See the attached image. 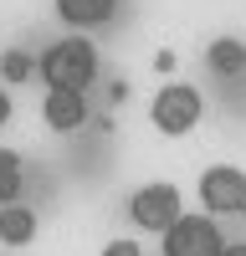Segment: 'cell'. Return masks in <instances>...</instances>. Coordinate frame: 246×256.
<instances>
[{
  "label": "cell",
  "instance_id": "9a60e30c",
  "mask_svg": "<svg viewBox=\"0 0 246 256\" xmlns=\"http://www.w3.org/2000/svg\"><path fill=\"white\" fill-rule=\"evenodd\" d=\"M0 88H6V72H0Z\"/></svg>",
  "mask_w": 246,
  "mask_h": 256
},
{
  "label": "cell",
  "instance_id": "7a4b0ae2",
  "mask_svg": "<svg viewBox=\"0 0 246 256\" xmlns=\"http://www.w3.org/2000/svg\"><path fill=\"white\" fill-rule=\"evenodd\" d=\"M200 113H205V98H200V88H190V82H164V88L149 98V123L159 128L164 138L195 134Z\"/></svg>",
  "mask_w": 246,
  "mask_h": 256
},
{
  "label": "cell",
  "instance_id": "6da1fadb",
  "mask_svg": "<svg viewBox=\"0 0 246 256\" xmlns=\"http://www.w3.org/2000/svg\"><path fill=\"white\" fill-rule=\"evenodd\" d=\"M36 72H41V82H46V88L88 92V82L98 77V46H92L82 31H72V36L52 41V46L36 56Z\"/></svg>",
  "mask_w": 246,
  "mask_h": 256
},
{
  "label": "cell",
  "instance_id": "30bf717a",
  "mask_svg": "<svg viewBox=\"0 0 246 256\" xmlns=\"http://www.w3.org/2000/svg\"><path fill=\"white\" fill-rule=\"evenodd\" d=\"M20 190H26V169H20L16 148H0V205H16Z\"/></svg>",
  "mask_w": 246,
  "mask_h": 256
},
{
  "label": "cell",
  "instance_id": "5bb4252c",
  "mask_svg": "<svg viewBox=\"0 0 246 256\" xmlns=\"http://www.w3.org/2000/svg\"><path fill=\"white\" fill-rule=\"evenodd\" d=\"M226 256H246V241H226Z\"/></svg>",
  "mask_w": 246,
  "mask_h": 256
},
{
  "label": "cell",
  "instance_id": "9c48e42d",
  "mask_svg": "<svg viewBox=\"0 0 246 256\" xmlns=\"http://www.w3.org/2000/svg\"><path fill=\"white\" fill-rule=\"evenodd\" d=\"M205 62H210V72H220V77H241L246 72V41L241 36H216L210 46H205Z\"/></svg>",
  "mask_w": 246,
  "mask_h": 256
},
{
  "label": "cell",
  "instance_id": "52a82bcc",
  "mask_svg": "<svg viewBox=\"0 0 246 256\" xmlns=\"http://www.w3.org/2000/svg\"><path fill=\"white\" fill-rule=\"evenodd\" d=\"M52 10L72 31H98V26H108L118 16V0H52Z\"/></svg>",
  "mask_w": 246,
  "mask_h": 256
},
{
  "label": "cell",
  "instance_id": "8992f818",
  "mask_svg": "<svg viewBox=\"0 0 246 256\" xmlns=\"http://www.w3.org/2000/svg\"><path fill=\"white\" fill-rule=\"evenodd\" d=\"M41 123L52 134H77L88 123V92H72V88H46L41 98Z\"/></svg>",
  "mask_w": 246,
  "mask_h": 256
},
{
  "label": "cell",
  "instance_id": "4fadbf2b",
  "mask_svg": "<svg viewBox=\"0 0 246 256\" xmlns=\"http://www.w3.org/2000/svg\"><path fill=\"white\" fill-rule=\"evenodd\" d=\"M10 113H16V102H10V92H6V88H0V128L10 123Z\"/></svg>",
  "mask_w": 246,
  "mask_h": 256
},
{
  "label": "cell",
  "instance_id": "277c9868",
  "mask_svg": "<svg viewBox=\"0 0 246 256\" xmlns=\"http://www.w3.org/2000/svg\"><path fill=\"white\" fill-rule=\"evenodd\" d=\"M164 256H226V236L216 216H180L164 230Z\"/></svg>",
  "mask_w": 246,
  "mask_h": 256
},
{
  "label": "cell",
  "instance_id": "8fae6325",
  "mask_svg": "<svg viewBox=\"0 0 246 256\" xmlns=\"http://www.w3.org/2000/svg\"><path fill=\"white\" fill-rule=\"evenodd\" d=\"M0 72H6V82H26V77L36 72V56H31L26 46H10L6 56H0Z\"/></svg>",
  "mask_w": 246,
  "mask_h": 256
},
{
  "label": "cell",
  "instance_id": "5b68a950",
  "mask_svg": "<svg viewBox=\"0 0 246 256\" xmlns=\"http://www.w3.org/2000/svg\"><path fill=\"white\" fill-rule=\"evenodd\" d=\"M195 190H200V205L210 210V216H236L246 205V174L236 164H210Z\"/></svg>",
  "mask_w": 246,
  "mask_h": 256
},
{
  "label": "cell",
  "instance_id": "ba28073f",
  "mask_svg": "<svg viewBox=\"0 0 246 256\" xmlns=\"http://www.w3.org/2000/svg\"><path fill=\"white\" fill-rule=\"evenodd\" d=\"M36 241V210L31 205H0V246H31Z\"/></svg>",
  "mask_w": 246,
  "mask_h": 256
},
{
  "label": "cell",
  "instance_id": "3957f363",
  "mask_svg": "<svg viewBox=\"0 0 246 256\" xmlns=\"http://www.w3.org/2000/svg\"><path fill=\"white\" fill-rule=\"evenodd\" d=\"M180 216H184V195L170 180H149V184H138L128 195V220L138 230H149V236H164Z\"/></svg>",
  "mask_w": 246,
  "mask_h": 256
},
{
  "label": "cell",
  "instance_id": "2e32d148",
  "mask_svg": "<svg viewBox=\"0 0 246 256\" xmlns=\"http://www.w3.org/2000/svg\"><path fill=\"white\" fill-rule=\"evenodd\" d=\"M241 216H246V205H241Z\"/></svg>",
  "mask_w": 246,
  "mask_h": 256
},
{
  "label": "cell",
  "instance_id": "7c38bea8",
  "mask_svg": "<svg viewBox=\"0 0 246 256\" xmlns=\"http://www.w3.org/2000/svg\"><path fill=\"white\" fill-rule=\"evenodd\" d=\"M102 256H144V246H138V241H108Z\"/></svg>",
  "mask_w": 246,
  "mask_h": 256
}]
</instances>
